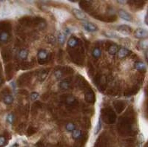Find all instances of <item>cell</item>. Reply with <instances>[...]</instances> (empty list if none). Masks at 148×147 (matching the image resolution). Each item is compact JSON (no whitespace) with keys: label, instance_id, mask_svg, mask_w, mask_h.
<instances>
[{"label":"cell","instance_id":"cell-1","mask_svg":"<svg viewBox=\"0 0 148 147\" xmlns=\"http://www.w3.org/2000/svg\"><path fill=\"white\" fill-rule=\"evenodd\" d=\"M52 12L54 15V16L56 17V19L59 22H64L67 19H68V18L70 17L69 13L66 10H64L54 8L52 10Z\"/></svg>","mask_w":148,"mask_h":147},{"label":"cell","instance_id":"cell-2","mask_svg":"<svg viewBox=\"0 0 148 147\" xmlns=\"http://www.w3.org/2000/svg\"><path fill=\"white\" fill-rule=\"evenodd\" d=\"M83 28H85L86 30H87L88 32H96L98 30V28L96 24H93L91 22H87V21H85L82 24Z\"/></svg>","mask_w":148,"mask_h":147},{"label":"cell","instance_id":"cell-3","mask_svg":"<svg viewBox=\"0 0 148 147\" xmlns=\"http://www.w3.org/2000/svg\"><path fill=\"white\" fill-rule=\"evenodd\" d=\"M134 35L138 39H143L147 35V31L144 28H139L135 30Z\"/></svg>","mask_w":148,"mask_h":147},{"label":"cell","instance_id":"cell-4","mask_svg":"<svg viewBox=\"0 0 148 147\" xmlns=\"http://www.w3.org/2000/svg\"><path fill=\"white\" fill-rule=\"evenodd\" d=\"M73 15L77 18L78 19L80 20H85L87 19V16L85 13H83L82 10L76 9V8H73Z\"/></svg>","mask_w":148,"mask_h":147},{"label":"cell","instance_id":"cell-5","mask_svg":"<svg viewBox=\"0 0 148 147\" xmlns=\"http://www.w3.org/2000/svg\"><path fill=\"white\" fill-rule=\"evenodd\" d=\"M119 16L124 20L127 21H132V16L130 14H128L127 11L125 10H120L119 11Z\"/></svg>","mask_w":148,"mask_h":147},{"label":"cell","instance_id":"cell-6","mask_svg":"<svg viewBox=\"0 0 148 147\" xmlns=\"http://www.w3.org/2000/svg\"><path fill=\"white\" fill-rule=\"evenodd\" d=\"M117 30L124 35H129L131 33V28L128 25H121L119 28H117Z\"/></svg>","mask_w":148,"mask_h":147},{"label":"cell","instance_id":"cell-7","mask_svg":"<svg viewBox=\"0 0 148 147\" xmlns=\"http://www.w3.org/2000/svg\"><path fill=\"white\" fill-rule=\"evenodd\" d=\"M118 53H119V57L120 58H124L130 53V50L125 47H121L120 48L119 50H118Z\"/></svg>","mask_w":148,"mask_h":147},{"label":"cell","instance_id":"cell-8","mask_svg":"<svg viewBox=\"0 0 148 147\" xmlns=\"http://www.w3.org/2000/svg\"><path fill=\"white\" fill-rule=\"evenodd\" d=\"M14 97L11 95H7L4 97V103L7 105H10L13 102H14Z\"/></svg>","mask_w":148,"mask_h":147},{"label":"cell","instance_id":"cell-9","mask_svg":"<svg viewBox=\"0 0 148 147\" xmlns=\"http://www.w3.org/2000/svg\"><path fill=\"white\" fill-rule=\"evenodd\" d=\"M118 50H119L118 46H116V44H113V45H111V46L109 47V49H108V53H109L110 55L114 56V55H116V54L118 53Z\"/></svg>","mask_w":148,"mask_h":147},{"label":"cell","instance_id":"cell-10","mask_svg":"<svg viewBox=\"0 0 148 147\" xmlns=\"http://www.w3.org/2000/svg\"><path fill=\"white\" fill-rule=\"evenodd\" d=\"M9 39V34L8 33L3 31L0 33V41L2 42H6Z\"/></svg>","mask_w":148,"mask_h":147},{"label":"cell","instance_id":"cell-11","mask_svg":"<svg viewBox=\"0 0 148 147\" xmlns=\"http://www.w3.org/2000/svg\"><path fill=\"white\" fill-rule=\"evenodd\" d=\"M135 69L137 70L143 71V70H144L146 69V65H145V64L144 63L139 62H136V63H135Z\"/></svg>","mask_w":148,"mask_h":147},{"label":"cell","instance_id":"cell-12","mask_svg":"<svg viewBox=\"0 0 148 147\" xmlns=\"http://www.w3.org/2000/svg\"><path fill=\"white\" fill-rule=\"evenodd\" d=\"M28 55V51L25 49H21L19 53V56L21 59H25Z\"/></svg>","mask_w":148,"mask_h":147},{"label":"cell","instance_id":"cell-13","mask_svg":"<svg viewBox=\"0 0 148 147\" xmlns=\"http://www.w3.org/2000/svg\"><path fill=\"white\" fill-rule=\"evenodd\" d=\"M58 41L59 42L60 44L63 45L65 42V34L63 32H60L58 35Z\"/></svg>","mask_w":148,"mask_h":147},{"label":"cell","instance_id":"cell-14","mask_svg":"<svg viewBox=\"0 0 148 147\" xmlns=\"http://www.w3.org/2000/svg\"><path fill=\"white\" fill-rule=\"evenodd\" d=\"M72 136L74 139H79L82 137V132L78 129H74L73 131Z\"/></svg>","mask_w":148,"mask_h":147},{"label":"cell","instance_id":"cell-15","mask_svg":"<svg viewBox=\"0 0 148 147\" xmlns=\"http://www.w3.org/2000/svg\"><path fill=\"white\" fill-rule=\"evenodd\" d=\"M38 56L40 59H46L47 57H48V53L46 52V50H40L39 53H38Z\"/></svg>","mask_w":148,"mask_h":147},{"label":"cell","instance_id":"cell-16","mask_svg":"<svg viewBox=\"0 0 148 147\" xmlns=\"http://www.w3.org/2000/svg\"><path fill=\"white\" fill-rule=\"evenodd\" d=\"M68 45L71 47H74L77 45L78 44V41L75 39V38H71L69 39V41L67 42Z\"/></svg>","mask_w":148,"mask_h":147},{"label":"cell","instance_id":"cell-17","mask_svg":"<svg viewBox=\"0 0 148 147\" xmlns=\"http://www.w3.org/2000/svg\"><path fill=\"white\" fill-rule=\"evenodd\" d=\"M6 120L8 124H12L14 121V115L13 113H10L7 115V118H6Z\"/></svg>","mask_w":148,"mask_h":147},{"label":"cell","instance_id":"cell-18","mask_svg":"<svg viewBox=\"0 0 148 147\" xmlns=\"http://www.w3.org/2000/svg\"><path fill=\"white\" fill-rule=\"evenodd\" d=\"M66 129H67V131H68V132H73L74 129H76V126L75 125L73 124V123H68V124H67V125H66Z\"/></svg>","mask_w":148,"mask_h":147},{"label":"cell","instance_id":"cell-19","mask_svg":"<svg viewBox=\"0 0 148 147\" xmlns=\"http://www.w3.org/2000/svg\"><path fill=\"white\" fill-rule=\"evenodd\" d=\"M93 56H94L95 58H99L100 56L101 55V52L99 48H95V49L93 50Z\"/></svg>","mask_w":148,"mask_h":147},{"label":"cell","instance_id":"cell-20","mask_svg":"<svg viewBox=\"0 0 148 147\" xmlns=\"http://www.w3.org/2000/svg\"><path fill=\"white\" fill-rule=\"evenodd\" d=\"M60 87H61L62 89H63V90H67V89H69V87H70V84H69L68 82L62 81V82H61V84H60Z\"/></svg>","mask_w":148,"mask_h":147},{"label":"cell","instance_id":"cell-21","mask_svg":"<svg viewBox=\"0 0 148 147\" xmlns=\"http://www.w3.org/2000/svg\"><path fill=\"white\" fill-rule=\"evenodd\" d=\"M30 97L32 101H36V100H37L38 98H39V94L38 92H32V93L30 94Z\"/></svg>","mask_w":148,"mask_h":147},{"label":"cell","instance_id":"cell-22","mask_svg":"<svg viewBox=\"0 0 148 147\" xmlns=\"http://www.w3.org/2000/svg\"><path fill=\"white\" fill-rule=\"evenodd\" d=\"M139 45L141 48L144 49V48H147V39H144V40H142L139 43Z\"/></svg>","mask_w":148,"mask_h":147},{"label":"cell","instance_id":"cell-23","mask_svg":"<svg viewBox=\"0 0 148 147\" xmlns=\"http://www.w3.org/2000/svg\"><path fill=\"white\" fill-rule=\"evenodd\" d=\"M105 35L108 37H110V38H118L119 36L116 35V33H113L112 31H107L105 33Z\"/></svg>","mask_w":148,"mask_h":147},{"label":"cell","instance_id":"cell-24","mask_svg":"<svg viewBox=\"0 0 148 147\" xmlns=\"http://www.w3.org/2000/svg\"><path fill=\"white\" fill-rule=\"evenodd\" d=\"M101 120L99 119L98 123H97V125L96 126V129H95V134H97L99 132V130L101 129Z\"/></svg>","mask_w":148,"mask_h":147},{"label":"cell","instance_id":"cell-25","mask_svg":"<svg viewBox=\"0 0 148 147\" xmlns=\"http://www.w3.org/2000/svg\"><path fill=\"white\" fill-rule=\"evenodd\" d=\"M6 144V139L3 136H0V146H4Z\"/></svg>","mask_w":148,"mask_h":147},{"label":"cell","instance_id":"cell-26","mask_svg":"<svg viewBox=\"0 0 148 147\" xmlns=\"http://www.w3.org/2000/svg\"><path fill=\"white\" fill-rule=\"evenodd\" d=\"M55 76L56 78L58 79H60L62 77V72L60 71V70H57L55 72Z\"/></svg>","mask_w":148,"mask_h":147},{"label":"cell","instance_id":"cell-27","mask_svg":"<svg viewBox=\"0 0 148 147\" xmlns=\"http://www.w3.org/2000/svg\"><path fill=\"white\" fill-rule=\"evenodd\" d=\"M73 101H74V98H68V99H67V102L69 104H71V102H73Z\"/></svg>","mask_w":148,"mask_h":147},{"label":"cell","instance_id":"cell-28","mask_svg":"<svg viewBox=\"0 0 148 147\" xmlns=\"http://www.w3.org/2000/svg\"><path fill=\"white\" fill-rule=\"evenodd\" d=\"M116 2H118L120 4H124L125 3V0H116Z\"/></svg>","mask_w":148,"mask_h":147},{"label":"cell","instance_id":"cell-29","mask_svg":"<svg viewBox=\"0 0 148 147\" xmlns=\"http://www.w3.org/2000/svg\"><path fill=\"white\" fill-rule=\"evenodd\" d=\"M11 147H19V144L18 143H14V145H12Z\"/></svg>","mask_w":148,"mask_h":147},{"label":"cell","instance_id":"cell-30","mask_svg":"<svg viewBox=\"0 0 148 147\" xmlns=\"http://www.w3.org/2000/svg\"><path fill=\"white\" fill-rule=\"evenodd\" d=\"M145 23H146V24H147V17L146 16V20H145Z\"/></svg>","mask_w":148,"mask_h":147},{"label":"cell","instance_id":"cell-31","mask_svg":"<svg viewBox=\"0 0 148 147\" xmlns=\"http://www.w3.org/2000/svg\"><path fill=\"white\" fill-rule=\"evenodd\" d=\"M2 83V78H1V77H0V84Z\"/></svg>","mask_w":148,"mask_h":147},{"label":"cell","instance_id":"cell-32","mask_svg":"<svg viewBox=\"0 0 148 147\" xmlns=\"http://www.w3.org/2000/svg\"><path fill=\"white\" fill-rule=\"evenodd\" d=\"M86 1H87V2H90L91 0H86Z\"/></svg>","mask_w":148,"mask_h":147}]
</instances>
